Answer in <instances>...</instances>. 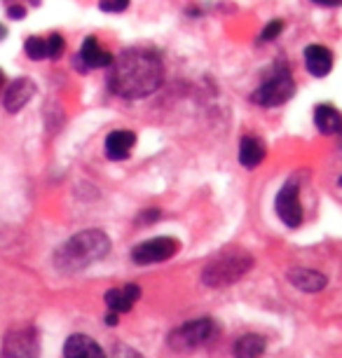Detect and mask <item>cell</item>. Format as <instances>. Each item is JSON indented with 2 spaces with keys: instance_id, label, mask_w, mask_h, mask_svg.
<instances>
[{
  "instance_id": "6da1fadb",
  "label": "cell",
  "mask_w": 342,
  "mask_h": 358,
  "mask_svg": "<svg viewBox=\"0 0 342 358\" xmlns=\"http://www.w3.org/2000/svg\"><path fill=\"white\" fill-rule=\"evenodd\" d=\"M108 87L122 99H143L164 83L162 57L152 50H124L108 66Z\"/></svg>"
},
{
  "instance_id": "7a4b0ae2",
  "label": "cell",
  "mask_w": 342,
  "mask_h": 358,
  "mask_svg": "<svg viewBox=\"0 0 342 358\" xmlns=\"http://www.w3.org/2000/svg\"><path fill=\"white\" fill-rule=\"evenodd\" d=\"M108 251H111V239L101 229H85V232L73 234L66 244L57 248L55 265L59 272L76 274L106 258Z\"/></svg>"
},
{
  "instance_id": "3957f363",
  "label": "cell",
  "mask_w": 342,
  "mask_h": 358,
  "mask_svg": "<svg viewBox=\"0 0 342 358\" xmlns=\"http://www.w3.org/2000/svg\"><path fill=\"white\" fill-rule=\"evenodd\" d=\"M251 265H253V258H251V255H246V253L218 255V258H213L209 265L204 267L202 281L206 283V286H211V288L227 286V283L241 279V276L251 269Z\"/></svg>"
},
{
  "instance_id": "277c9868",
  "label": "cell",
  "mask_w": 342,
  "mask_h": 358,
  "mask_svg": "<svg viewBox=\"0 0 342 358\" xmlns=\"http://www.w3.org/2000/svg\"><path fill=\"white\" fill-rule=\"evenodd\" d=\"M293 94H296V83H293L291 73H288V66L284 62H279V64H274L270 78L251 94V101L258 106L274 108V106L286 103Z\"/></svg>"
},
{
  "instance_id": "5b68a950",
  "label": "cell",
  "mask_w": 342,
  "mask_h": 358,
  "mask_svg": "<svg viewBox=\"0 0 342 358\" xmlns=\"http://www.w3.org/2000/svg\"><path fill=\"white\" fill-rule=\"evenodd\" d=\"M218 337V326L211 319H197L185 326L171 330L169 347L173 351H192L199 347H206Z\"/></svg>"
},
{
  "instance_id": "8992f818",
  "label": "cell",
  "mask_w": 342,
  "mask_h": 358,
  "mask_svg": "<svg viewBox=\"0 0 342 358\" xmlns=\"http://www.w3.org/2000/svg\"><path fill=\"white\" fill-rule=\"evenodd\" d=\"M40 340L36 328H15L3 340V358H38Z\"/></svg>"
},
{
  "instance_id": "52a82bcc",
  "label": "cell",
  "mask_w": 342,
  "mask_h": 358,
  "mask_svg": "<svg viewBox=\"0 0 342 358\" xmlns=\"http://www.w3.org/2000/svg\"><path fill=\"white\" fill-rule=\"evenodd\" d=\"M178 251V241L171 236H157V239L143 241L131 251V260L136 265H152V262H164L171 255H176Z\"/></svg>"
},
{
  "instance_id": "ba28073f",
  "label": "cell",
  "mask_w": 342,
  "mask_h": 358,
  "mask_svg": "<svg viewBox=\"0 0 342 358\" xmlns=\"http://www.w3.org/2000/svg\"><path fill=\"white\" fill-rule=\"evenodd\" d=\"M274 208H277V215L281 222L288 227H298L300 220H303V206H300V190L298 183H286L277 194V201H274Z\"/></svg>"
},
{
  "instance_id": "9c48e42d",
  "label": "cell",
  "mask_w": 342,
  "mask_h": 358,
  "mask_svg": "<svg viewBox=\"0 0 342 358\" xmlns=\"http://www.w3.org/2000/svg\"><path fill=\"white\" fill-rule=\"evenodd\" d=\"M113 54L106 52V47L99 45L97 38H85L83 43V50H80L78 59H76V66L83 73H87L90 69H108V66L113 64Z\"/></svg>"
},
{
  "instance_id": "30bf717a",
  "label": "cell",
  "mask_w": 342,
  "mask_h": 358,
  "mask_svg": "<svg viewBox=\"0 0 342 358\" xmlns=\"http://www.w3.org/2000/svg\"><path fill=\"white\" fill-rule=\"evenodd\" d=\"M33 94H36V85H33L29 78L12 80V83L8 85V90H5V99H3L5 110L19 113L33 99Z\"/></svg>"
},
{
  "instance_id": "8fae6325",
  "label": "cell",
  "mask_w": 342,
  "mask_h": 358,
  "mask_svg": "<svg viewBox=\"0 0 342 358\" xmlns=\"http://www.w3.org/2000/svg\"><path fill=\"white\" fill-rule=\"evenodd\" d=\"M136 145V134L134 131H111L106 138V157L113 162H122L131 155V148Z\"/></svg>"
},
{
  "instance_id": "7c38bea8",
  "label": "cell",
  "mask_w": 342,
  "mask_h": 358,
  "mask_svg": "<svg viewBox=\"0 0 342 358\" xmlns=\"http://www.w3.org/2000/svg\"><path fill=\"white\" fill-rule=\"evenodd\" d=\"M64 358H106V351L87 335H71L64 344Z\"/></svg>"
},
{
  "instance_id": "4fadbf2b",
  "label": "cell",
  "mask_w": 342,
  "mask_h": 358,
  "mask_svg": "<svg viewBox=\"0 0 342 358\" xmlns=\"http://www.w3.org/2000/svg\"><path fill=\"white\" fill-rule=\"evenodd\" d=\"M305 66L314 78H324L333 69V54L324 45L305 47Z\"/></svg>"
},
{
  "instance_id": "5bb4252c",
  "label": "cell",
  "mask_w": 342,
  "mask_h": 358,
  "mask_svg": "<svg viewBox=\"0 0 342 358\" xmlns=\"http://www.w3.org/2000/svg\"><path fill=\"white\" fill-rule=\"evenodd\" d=\"M286 279L291 281L298 290H303V293H319V290H324V286H326L324 274L314 272V269H305V267L288 269Z\"/></svg>"
},
{
  "instance_id": "9a60e30c",
  "label": "cell",
  "mask_w": 342,
  "mask_h": 358,
  "mask_svg": "<svg viewBox=\"0 0 342 358\" xmlns=\"http://www.w3.org/2000/svg\"><path fill=\"white\" fill-rule=\"evenodd\" d=\"M141 297V288L129 283V286H122V288H113L106 293V305H108L111 312L115 314H124L129 312L134 307V302H136Z\"/></svg>"
},
{
  "instance_id": "2e32d148",
  "label": "cell",
  "mask_w": 342,
  "mask_h": 358,
  "mask_svg": "<svg viewBox=\"0 0 342 358\" xmlns=\"http://www.w3.org/2000/svg\"><path fill=\"white\" fill-rule=\"evenodd\" d=\"M314 124H317V129L324 134V136L340 134L342 131V117H340L338 108H333L331 103L317 106V110H314Z\"/></svg>"
},
{
  "instance_id": "e0dca14e",
  "label": "cell",
  "mask_w": 342,
  "mask_h": 358,
  "mask_svg": "<svg viewBox=\"0 0 342 358\" xmlns=\"http://www.w3.org/2000/svg\"><path fill=\"white\" fill-rule=\"evenodd\" d=\"M265 159V145L256 136H246L239 143V162L244 169H256Z\"/></svg>"
},
{
  "instance_id": "ac0fdd59",
  "label": "cell",
  "mask_w": 342,
  "mask_h": 358,
  "mask_svg": "<svg viewBox=\"0 0 342 358\" xmlns=\"http://www.w3.org/2000/svg\"><path fill=\"white\" fill-rule=\"evenodd\" d=\"M265 351V340L260 335H244L234 344V356L237 358H260Z\"/></svg>"
},
{
  "instance_id": "d6986e66",
  "label": "cell",
  "mask_w": 342,
  "mask_h": 358,
  "mask_svg": "<svg viewBox=\"0 0 342 358\" xmlns=\"http://www.w3.org/2000/svg\"><path fill=\"white\" fill-rule=\"evenodd\" d=\"M24 50H26V54H29V59H33V62H43V59H47V43L43 38H38V36L26 40Z\"/></svg>"
},
{
  "instance_id": "ffe728a7",
  "label": "cell",
  "mask_w": 342,
  "mask_h": 358,
  "mask_svg": "<svg viewBox=\"0 0 342 358\" xmlns=\"http://www.w3.org/2000/svg\"><path fill=\"white\" fill-rule=\"evenodd\" d=\"M45 43H47V59H52V62L62 59V54L66 50V43H64V38L59 36V33H52V36L47 38Z\"/></svg>"
},
{
  "instance_id": "44dd1931",
  "label": "cell",
  "mask_w": 342,
  "mask_h": 358,
  "mask_svg": "<svg viewBox=\"0 0 342 358\" xmlns=\"http://www.w3.org/2000/svg\"><path fill=\"white\" fill-rule=\"evenodd\" d=\"M106 358H143V356H141L136 349L127 347V344H115L113 351Z\"/></svg>"
},
{
  "instance_id": "7402d4cb",
  "label": "cell",
  "mask_w": 342,
  "mask_h": 358,
  "mask_svg": "<svg viewBox=\"0 0 342 358\" xmlns=\"http://www.w3.org/2000/svg\"><path fill=\"white\" fill-rule=\"evenodd\" d=\"M127 8H129V0H101V3H99V10L113 12V15H117V12H124Z\"/></svg>"
},
{
  "instance_id": "603a6c76",
  "label": "cell",
  "mask_w": 342,
  "mask_h": 358,
  "mask_svg": "<svg viewBox=\"0 0 342 358\" xmlns=\"http://www.w3.org/2000/svg\"><path fill=\"white\" fill-rule=\"evenodd\" d=\"M281 29H284V22H279V19L277 22H270L263 29V33H260V40H274L281 33Z\"/></svg>"
},
{
  "instance_id": "cb8c5ba5",
  "label": "cell",
  "mask_w": 342,
  "mask_h": 358,
  "mask_svg": "<svg viewBox=\"0 0 342 358\" xmlns=\"http://www.w3.org/2000/svg\"><path fill=\"white\" fill-rule=\"evenodd\" d=\"M8 15H10L12 19H24V17H26V8H24V5H10V8H8Z\"/></svg>"
},
{
  "instance_id": "d4e9b609",
  "label": "cell",
  "mask_w": 342,
  "mask_h": 358,
  "mask_svg": "<svg viewBox=\"0 0 342 358\" xmlns=\"http://www.w3.org/2000/svg\"><path fill=\"white\" fill-rule=\"evenodd\" d=\"M159 218V211L157 208H150V211H145V213H141L138 215V220H143L145 225H148V222H152V220H157Z\"/></svg>"
},
{
  "instance_id": "484cf974",
  "label": "cell",
  "mask_w": 342,
  "mask_h": 358,
  "mask_svg": "<svg viewBox=\"0 0 342 358\" xmlns=\"http://www.w3.org/2000/svg\"><path fill=\"white\" fill-rule=\"evenodd\" d=\"M312 3L324 5V8H338V5L342 3V0H312Z\"/></svg>"
},
{
  "instance_id": "4316f807",
  "label": "cell",
  "mask_w": 342,
  "mask_h": 358,
  "mask_svg": "<svg viewBox=\"0 0 342 358\" xmlns=\"http://www.w3.org/2000/svg\"><path fill=\"white\" fill-rule=\"evenodd\" d=\"M106 323H108V326H117V323H120V314L108 312V314H106Z\"/></svg>"
},
{
  "instance_id": "83f0119b",
  "label": "cell",
  "mask_w": 342,
  "mask_h": 358,
  "mask_svg": "<svg viewBox=\"0 0 342 358\" xmlns=\"http://www.w3.org/2000/svg\"><path fill=\"white\" fill-rule=\"evenodd\" d=\"M3 85H5V78H3V73H0V90H3Z\"/></svg>"
},
{
  "instance_id": "f1b7e54d",
  "label": "cell",
  "mask_w": 342,
  "mask_h": 358,
  "mask_svg": "<svg viewBox=\"0 0 342 358\" xmlns=\"http://www.w3.org/2000/svg\"><path fill=\"white\" fill-rule=\"evenodd\" d=\"M0 38H5V29H3V26H0Z\"/></svg>"
}]
</instances>
